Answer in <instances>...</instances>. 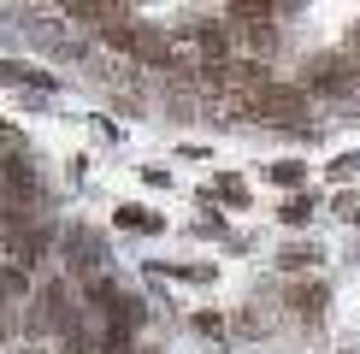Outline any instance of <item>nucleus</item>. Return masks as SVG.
<instances>
[{
  "mask_svg": "<svg viewBox=\"0 0 360 354\" xmlns=\"http://www.w3.org/2000/svg\"><path fill=\"white\" fill-rule=\"evenodd\" d=\"M243 112H254L260 124H302L307 95H302L295 83H266V88H254V95H248Z\"/></svg>",
  "mask_w": 360,
  "mask_h": 354,
  "instance_id": "1",
  "label": "nucleus"
},
{
  "mask_svg": "<svg viewBox=\"0 0 360 354\" xmlns=\"http://www.w3.org/2000/svg\"><path fill=\"white\" fill-rule=\"evenodd\" d=\"M224 36H236L254 53H272L278 48V29H272V6H231L224 12Z\"/></svg>",
  "mask_w": 360,
  "mask_h": 354,
  "instance_id": "2",
  "label": "nucleus"
},
{
  "mask_svg": "<svg viewBox=\"0 0 360 354\" xmlns=\"http://www.w3.org/2000/svg\"><path fill=\"white\" fill-rule=\"evenodd\" d=\"M307 83L319 88V95H331V100H342V95H349V88H354L360 77H354L349 53H325V59H313V65H307Z\"/></svg>",
  "mask_w": 360,
  "mask_h": 354,
  "instance_id": "3",
  "label": "nucleus"
},
{
  "mask_svg": "<svg viewBox=\"0 0 360 354\" xmlns=\"http://www.w3.org/2000/svg\"><path fill=\"white\" fill-rule=\"evenodd\" d=\"M290 313H295V319H319V313H325V289H319V284L290 289Z\"/></svg>",
  "mask_w": 360,
  "mask_h": 354,
  "instance_id": "4",
  "label": "nucleus"
},
{
  "mask_svg": "<svg viewBox=\"0 0 360 354\" xmlns=\"http://www.w3.org/2000/svg\"><path fill=\"white\" fill-rule=\"evenodd\" d=\"M6 183H12V189H24V195H36V177H30L24 159H6Z\"/></svg>",
  "mask_w": 360,
  "mask_h": 354,
  "instance_id": "5",
  "label": "nucleus"
},
{
  "mask_svg": "<svg viewBox=\"0 0 360 354\" xmlns=\"http://www.w3.org/2000/svg\"><path fill=\"white\" fill-rule=\"evenodd\" d=\"M118 225H130V230H154L160 218H154V213H142V206H118Z\"/></svg>",
  "mask_w": 360,
  "mask_h": 354,
  "instance_id": "6",
  "label": "nucleus"
},
{
  "mask_svg": "<svg viewBox=\"0 0 360 354\" xmlns=\"http://www.w3.org/2000/svg\"><path fill=\"white\" fill-rule=\"evenodd\" d=\"M307 213H313V201H307V195H295V201H283V225H302Z\"/></svg>",
  "mask_w": 360,
  "mask_h": 354,
  "instance_id": "7",
  "label": "nucleus"
},
{
  "mask_svg": "<svg viewBox=\"0 0 360 354\" xmlns=\"http://www.w3.org/2000/svg\"><path fill=\"white\" fill-rule=\"evenodd\" d=\"M283 266H290V272H295V266H313V248H290V254H283Z\"/></svg>",
  "mask_w": 360,
  "mask_h": 354,
  "instance_id": "8",
  "label": "nucleus"
},
{
  "mask_svg": "<svg viewBox=\"0 0 360 354\" xmlns=\"http://www.w3.org/2000/svg\"><path fill=\"white\" fill-rule=\"evenodd\" d=\"M349 65H354V77H360V29H354V41H349Z\"/></svg>",
  "mask_w": 360,
  "mask_h": 354,
  "instance_id": "9",
  "label": "nucleus"
}]
</instances>
